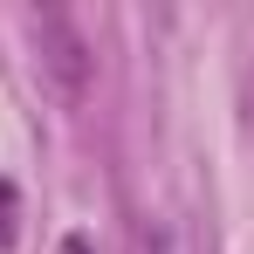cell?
Returning a JSON list of instances; mask_svg holds the SVG:
<instances>
[{
  "mask_svg": "<svg viewBox=\"0 0 254 254\" xmlns=\"http://www.w3.org/2000/svg\"><path fill=\"white\" fill-rule=\"evenodd\" d=\"M28 28H35V48H42V76L48 89L76 110L89 96V76H96V55H89V42L76 35V21L62 14V7H42V14H28Z\"/></svg>",
  "mask_w": 254,
  "mask_h": 254,
  "instance_id": "obj_1",
  "label": "cell"
},
{
  "mask_svg": "<svg viewBox=\"0 0 254 254\" xmlns=\"http://www.w3.org/2000/svg\"><path fill=\"white\" fill-rule=\"evenodd\" d=\"M137 254H172V234L151 227V220H137Z\"/></svg>",
  "mask_w": 254,
  "mask_h": 254,
  "instance_id": "obj_2",
  "label": "cell"
},
{
  "mask_svg": "<svg viewBox=\"0 0 254 254\" xmlns=\"http://www.w3.org/2000/svg\"><path fill=\"white\" fill-rule=\"evenodd\" d=\"M62 254H89V248H83V241H69V248H62Z\"/></svg>",
  "mask_w": 254,
  "mask_h": 254,
  "instance_id": "obj_3",
  "label": "cell"
}]
</instances>
